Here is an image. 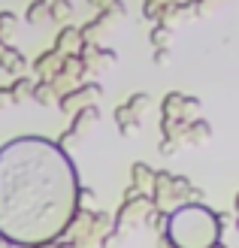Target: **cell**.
Returning a JSON list of instances; mask_svg holds the SVG:
<instances>
[{"label":"cell","instance_id":"cell-1","mask_svg":"<svg viewBox=\"0 0 239 248\" xmlns=\"http://www.w3.org/2000/svg\"><path fill=\"white\" fill-rule=\"evenodd\" d=\"M79 212L76 167L58 142L21 136L0 148V236L36 248L58 239Z\"/></svg>","mask_w":239,"mask_h":248},{"label":"cell","instance_id":"cell-2","mask_svg":"<svg viewBox=\"0 0 239 248\" xmlns=\"http://www.w3.org/2000/svg\"><path fill=\"white\" fill-rule=\"evenodd\" d=\"M163 236L173 248H215L218 245V221L215 212L200 203H188L170 215V224L163 227Z\"/></svg>","mask_w":239,"mask_h":248},{"label":"cell","instance_id":"cell-3","mask_svg":"<svg viewBox=\"0 0 239 248\" xmlns=\"http://www.w3.org/2000/svg\"><path fill=\"white\" fill-rule=\"evenodd\" d=\"M97 121H100V109H97L94 103H91V106H82L79 112H76V121H73V127L58 140V148H67V145H73V142H79Z\"/></svg>","mask_w":239,"mask_h":248},{"label":"cell","instance_id":"cell-4","mask_svg":"<svg viewBox=\"0 0 239 248\" xmlns=\"http://www.w3.org/2000/svg\"><path fill=\"white\" fill-rule=\"evenodd\" d=\"M103 94V88H100L97 82H88V85H82V88H76V91H67L64 97H61V109L64 112H79L82 106H91V100H97V97Z\"/></svg>","mask_w":239,"mask_h":248},{"label":"cell","instance_id":"cell-5","mask_svg":"<svg viewBox=\"0 0 239 248\" xmlns=\"http://www.w3.org/2000/svg\"><path fill=\"white\" fill-rule=\"evenodd\" d=\"M82 36H79V31L76 28H64L58 33V43H55V52L58 55H79L82 52Z\"/></svg>","mask_w":239,"mask_h":248},{"label":"cell","instance_id":"cell-6","mask_svg":"<svg viewBox=\"0 0 239 248\" xmlns=\"http://www.w3.org/2000/svg\"><path fill=\"white\" fill-rule=\"evenodd\" d=\"M61 61H64V55H58L55 48H52V52H43L40 58H36V64H33L36 76H43V79L58 76V73H61Z\"/></svg>","mask_w":239,"mask_h":248},{"label":"cell","instance_id":"cell-7","mask_svg":"<svg viewBox=\"0 0 239 248\" xmlns=\"http://www.w3.org/2000/svg\"><path fill=\"white\" fill-rule=\"evenodd\" d=\"M133 185L130 188H136L140 194H152V188H155V170L152 167H145V164H133Z\"/></svg>","mask_w":239,"mask_h":248},{"label":"cell","instance_id":"cell-8","mask_svg":"<svg viewBox=\"0 0 239 248\" xmlns=\"http://www.w3.org/2000/svg\"><path fill=\"white\" fill-rule=\"evenodd\" d=\"M212 136V127L206 121H188L185 124V133H182V140L185 142H191V145H200V142H206Z\"/></svg>","mask_w":239,"mask_h":248},{"label":"cell","instance_id":"cell-9","mask_svg":"<svg viewBox=\"0 0 239 248\" xmlns=\"http://www.w3.org/2000/svg\"><path fill=\"white\" fill-rule=\"evenodd\" d=\"M0 67L3 70H9V73H21L24 67H28V61H24V55L21 52H16V48H3V55H0Z\"/></svg>","mask_w":239,"mask_h":248},{"label":"cell","instance_id":"cell-10","mask_svg":"<svg viewBox=\"0 0 239 248\" xmlns=\"http://www.w3.org/2000/svg\"><path fill=\"white\" fill-rule=\"evenodd\" d=\"M31 94H33V100L40 103V106H48V103H55V97H58V88H55L52 82H33Z\"/></svg>","mask_w":239,"mask_h":248},{"label":"cell","instance_id":"cell-11","mask_svg":"<svg viewBox=\"0 0 239 248\" xmlns=\"http://www.w3.org/2000/svg\"><path fill=\"white\" fill-rule=\"evenodd\" d=\"M115 121H118V130H121L124 136H130V133L136 130V124H140V115H133L127 106H118V109H115Z\"/></svg>","mask_w":239,"mask_h":248},{"label":"cell","instance_id":"cell-12","mask_svg":"<svg viewBox=\"0 0 239 248\" xmlns=\"http://www.w3.org/2000/svg\"><path fill=\"white\" fill-rule=\"evenodd\" d=\"M48 18H55V21H70L73 18V6H70V0H55L52 6H48Z\"/></svg>","mask_w":239,"mask_h":248},{"label":"cell","instance_id":"cell-13","mask_svg":"<svg viewBox=\"0 0 239 248\" xmlns=\"http://www.w3.org/2000/svg\"><path fill=\"white\" fill-rule=\"evenodd\" d=\"M31 88H33V82L31 79H16V82H12V88H9V94H12V103H16V100H21V97L24 94H31Z\"/></svg>","mask_w":239,"mask_h":248},{"label":"cell","instance_id":"cell-14","mask_svg":"<svg viewBox=\"0 0 239 248\" xmlns=\"http://www.w3.org/2000/svg\"><path fill=\"white\" fill-rule=\"evenodd\" d=\"M46 16H48V6L43 3V0H36V3H31V9H28V21H31V24H40Z\"/></svg>","mask_w":239,"mask_h":248},{"label":"cell","instance_id":"cell-15","mask_svg":"<svg viewBox=\"0 0 239 248\" xmlns=\"http://www.w3.org/2000/svg\"><path fill=\"white\" fill-rule=\"evenodd\" d=\"M170 36H173V31L167 28V24H158V28L152 31V43H155L158 48H163V46L170 43Z\"/></svg>","mask_w":239,"mask_h":248},{"label":"cell","instance_id":"cell-16","mask_svg":"<svg viewBox=\"0 0 239 248\" xmlns=\"http://www.w3.org/2000/svg\"><path fill=\"white\" fill-rule=\"evenodd\" d=\"M124 106H127L133 115H140V112H145V109H148V94H133L130 103H124Z\"/></svg>","mask_w":239,"mask_h":248},{"label":"cell","instance_id":"cell-17","mask_svg":"<svg viewBox=\"0 0 239 248\" xmlns=\"http://www.w3.org/2000/svg\"><path fill=\"white\" fill-rule=\"evenodd\" d=\"M121 242H124V233H118V230H109L103 236V248H121Z\"/></svg>","mask_w":239,"mask_h":248},{"label":"cell","instance_id":"cell-18","mask_svg":"<svg viewBox=\"0 0 239 248\" xmlns=\"http://www.w3.org/2000/svg\"><path fill=\"white\" fill-rule=\"evenodd\" d=\"M179 142H182V140L163 136V140H160V155H175V152H179Z\"/></svg>","mask_w":239,"mask_h":248},{"label":"cell","instance_id":"cell-19","mask_svg":"<svg viewBox=\"0 0 239 248\" xmlns=\"http://www.w3.org/2000/svg\"><path fill=\"white\" fill-rule=\"evenodd\" d=\"M16 28V16L12 12H0V33H9Z\"/></svg>","mask_w":239,"mask_h":248},{"label":"cell","instance_id":"cell-20","mask_svg":"<svg viewBox=\"0 0 239 248\" xmlns=\"http://www.w3.org/2000/svg\"><path fill=\"white\" fill-rule=\"evenodd\" d=\"M43 3H46V6H52V3H55V0H43Z\"/></svg>","mask_w":239,"mask_h":248}]
</instances>
